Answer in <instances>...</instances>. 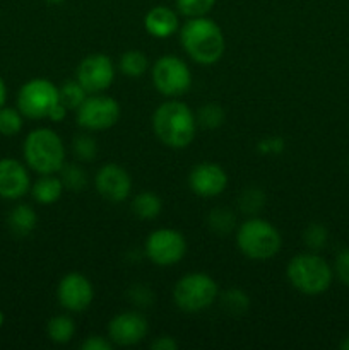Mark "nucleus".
<instances>
[{
  "label": "nucleus",
  "mask_w": 349,
  "mask_h": 350,
  "mask_svg": "<svg viewBox=\"0 0 349 350\" xmlns=\"http://www.w3.org/2000/svg\"><path fill=\"white\" fill-rule=\"evenodd\" d=\"M44 2H47L48 5H60V3H64L65 0H44Z\"/></svg>",
  "instance_id": "nucleus-41"
},
{
  "label": "nucleus",
  "mask_w": 349,
  "mask_h": 350,
  "mask_svg": "<svg viewBox=\"0 0 349 350\" xmlns=\"http://www.w3.org/2000/svg\"><path fill=\"white\" fill-rule=\"evenodd\" d=\"M151 67V62L147 55L140 50H127L120 57L118 68L125 77L140 79L147 74Z\"/></svg>",
  "instance_id": "nucleus-22"
},
{
  "label": "nucleus",
  "mask_w": 349,
  "mask_h": 350,
  "mask_svg": "<svg viewBox=\"0 0 349 350\" xmlns=\"http://www.w3.org/2000/svg\"><path fill=\"white\" fill-rule=\"evenodd\" d=\"M219 304L224 310V313L233 317H242L250 310V297L242 289H229L219 294Z\"/></svg>",
  "instance_id": "nucleus-25"
},
{
  "label": "nucleus",
  "mask_w": 349,
  "mask_h": 350,
  "mask_svg": "<svg viewBox=\"0 0 349 350\" xmlns=\"http://www.w3.org/2000/svg\"><path fill=\"white\" fill-rule=\"evenodd\" d=\"M228 187V174L224 167L216 163H198L188 173V188L197 197H219Z\"/></svg>",
  "instance_id": "nucleus-15"
},
{
  "label": "nucleus",
  "mask_w": 349,
  "mask_h": 350,
  "mask_svg": "<svg viewBox=\"0 0 349 350\" xmlns=\"http://www.w3.org/2000/svg\"><path fill=\"white\" fill-rule=\"evenodd\" d=\"M266 205V193L260 188L250 187L243 190L238 197V208L246 215H257Z\"/></svg>",
  "instance_id": "nucleus-29"
},
{
  "label": "nucleus",
  "mask_w": 349,
  "mask_h": 350,
  "mask_svg": "<svg viewBox=\"0 0 349 350\" xmlns=\"http://www.w3.org/2000/svg\"><path fill=\"white\" fill-rule=\"evenodd\" d=\"M149 334L147 318L140 311H123L115 314L108 323V338L118 347H132L140 344Z\"/></svg>",
  "instance_id": "nucleus-14"
},
{
  "label": "nucleus",
  "mask_w": 349,
  "mask_h": 350,
  "mask_svg": "<svg viewBox=\"0 0 349 350\" xmlns=\"http://www.w3.org/2000/svg\"><path fill=\"white\" fill-rule=\"evenodd\" d=\"M144 29L157 40H168L180 31L177 10L168 5H156L144 16Z\"/></svg>",
  "instance_id": "nucleus-17"
},
{
  "label": "nucleus",
  "mask_w": 349,
  "mask_h": 350,
  "mask_svg": "<svg viewBox=\"0 0 349 350\" xmlns=\"http://www.w3.org/2000/svg\"><path fill=\"white\" fill-rule=\"evenodd\" d=\"M58 103H60L58 85L44 77H34L24 82L17 91L16 98V105L24 118L34 120V122L48 120V115Z\"/></svg>",
  "instance_id": "nucleus-8"
},
{
  "label": "nucleus",
  "mask_w": 349,
  "mask_h": 350,
  "mask_svg": "<svg viewBox=\"0 0 349 350\" xmlns=\"http://www.w3.org/2000/svg\"><path fill=\"white\" fill-rule=\"evenodd\" d=\"M180 44L187 57L202 67L218 64L226 48L221 26L207 16L185 21L180 27Z\"/></svg>",
  "instance_id": "nucleus-1"
},
{
  "label": "nucleus",
  "mask_w": 349,
  "mask_h": 350,
  "mask_svg": "<svg viewBox=\"0 0 349 350\" xmlns=\"http://www.w3.org/2000/svg\"><path fill=\"white\" fill-rule=\"evenodd\" d=\"M3 321H5V317H3V313H2V311H0V328L3 327Z\"/></svg>",
  "instance_id": "nucleus-42"
},
{
  "label": "nucleus",
  "mask_w": 349,
  "mask_h": 350,
  "mask_svg": "<svg viewBox=\"0 0 349 350\" xmlns=\"http://www.w3.org/2000/svg\"><path fill=\"white\" fill-rule=\"evenodd\" d=\"M216 5V0H177V10L187 19L207 16Z\"/></svg>",
  "instance_id": "nucleus-32"
},
{
  "label": "nucleus",
  "mask_w": 349,
  "mask_h": 350,
  "mask_svg": "<svg viewBox=\"0 0 349 350\" xmlns=\"http://www.w3.org/2000/svg\"><path fill=\"white\" fill-rule=\"evenodd\" d=\"M187 239L180 231L161 228L151 232L144 243V255L156 267H173L187 255Z\"/></svg>",
  "instance_id": "nucleus-10"
},
{
  "label": "nucleus",
  "mask_w": 349,
  "mask_h": 350,
  "mask_svg": "<svg viewBox=\"0 0 349 350\" xmlns=\"http://www.w3.org/2000/svg\"><path fill=\"white\" fill-rule=\"evenodd\" d=\"M236 246L243 256L255 262L274 258L283 248V236L272 222L252 215L236 228Z\"/></svg>",
  "instance_id": "nucleus-5"
},
{
  "label": "nucleus",
  "mask_w": 349,
  "mask_h": 350,
  "mask_svg": "<svg viewBox=\"0 0 349 350\" xmlns=\"http://www.w3.org/2000/svg\"><path fill=\"white\" fill-rule=\"evenodd\" d=\"M207 226L212 232L219 236L229 234V232L236 231L238 224H236L235 212L229 211L228 207H216L209 212Z\"/></svg>",
  "instance_id": "nucleus-24"
},
{
  "label": "nucleus",
  "mask_w": 349,
  "mask_h": 350,
  "mask_svg": "<svg viewBox=\"0 0 349 350\" xmlns=\"http://www.w3.org/2000/svg\"><path fill=\"white\" fill-rule=\"evenodd\" d=\"M57 299L67 313H84L94 301V287L84 273L70 272L58 282Z\"/></svg>",
  "instance_id": "nucleus-12"
},
{
  "label": "nucleus",
  "mask_w": 349,
  "mask_h": 350,
  "mask_svg": "<svg viewBox=\"0 0 349 350\" xmlns=\"http://www.w3.org/2000/svg\"><path fill=\"white\" fill-rule=\"evenodd\" d=\"M122 116L120 103L105 92L88 94L81 106L75 109V123L86 132H103L118 123Z\"/></svg>",
  "instance_id": "nucleus-9"
},
{
  "label": "nucleus",
  "mask_w": 349,
  "mask_h": 350,
  "mask_svg": "<svg viewBox=\"0 0 349 350\" xmlns=\"http://www.w3.org/2000/svg\"><path fill=\"white\" fill-rule=\"evenodd\" d=\"M58 96H60V103L68 109V111H75L79 106L84 103V99L88 98V92L77 82V79L74 81H67L58 88Z\"/></svg>",
  "instance_id": "nucleus-28"
},
{
  "label": "nucleus",
  "mask_w": 349,
  "mask_h": 350,
  "mask_svg": "<svg viewBox=\"0 0 349 350\" xmlns=\"http://www.w3.org/2000/svg\"><path fill=\"white\" fill-rule=\"evenodd\" d=\"M195 113L177 98L161 103L153 115V130L163 146L170 149H187L197 133Z\"/></svg>",
  "instance_id": "nucleus-2"
},
{
  "label": "nucleus",
  "mask_w": 349,
  "mask_h": 350,
  "mask_svg": "<svg viewBox=\"0 0 349 350\" xmlns=\"http://www.w3.org/2000/svg\"><path fill=\"white\" fill-rule=\"evenodd\" d=\"M65 156L64 140L48 126L31 130L23 142L24 163L36 174H57L64 167Z\"/></svg>",
  "instance_id": "nucleus-3"
},
{
  "label": "nucleus",
  "mask_w": 349,
  "mask_h": 350,
  "mask_svg": "<svg viewBox=\"0 0 349 350\" xmlns=\"http://www.w3.org/2000/svg\"><path fill=\"white\" fill-rule=\"evenodd\" d=\"M7 224L14 234L27 236L36 229L38 214L31 205L17 204L7 215Z\"/></svg>",
  "instance_id": "nucleus-19"
},
{
  "label": "nucleus",
  "mask_w": 349,
  "mask_h": 350,
  "mask_svg": "<svg viewBox=\"0 0 349 350\" xmlns=\"http://www.w3.org/2000/svg\"><path fill=\"white\" fill-rule=\"evenodd\" d=\"M65 191H84L89 185L88 171L81 166V163H65L64 167L58 171Z\"/></svg>",
  "instance_id": "nucleus-23"
},
{
  "label": "nucleus",
  "mask_w": 349,
  "mask_h": 350,
  "mask_svg": "<svg viewBox=\"0 0 349 350\" xmlns=\"http://www.w3.org/2000/svg\"><path fill=\"white\" fill-rule=\"evenodd\" d=\"M5 101H7V85L5 82H3V79L0 77V108L5 106Z\"/></svg>",
  "instance_id": "nucleus-39"
},
{
  "label": "nucleus",
  "mask_w": 349,
  "mask_h": 350,
  "mask_svg": "<svg viewBox=\"0 0 349 350\" xmlns=\"http://www.w3.org/2000/svg\"><path fill=\"white\" fill-rule=\"evenodd\" d=\"M113 347V342L103 335H89L81 344L82 350H112Z\"/></svg>",
  "instance_id": "nucleus-36"
},
{
  "label": "nucleus",
  "mask_w": 349,
  "mask_h": 350,
  "mask_svg": "<svg viewBox=\"0 0 349 350\" xmlns=\"http://www.w3.org/2000/svg\"><path fill=\"white\" fill-rule=\"evenodd\" d=\"M286 277L293 289L305 296H320L334 282V269L317 252L300 253L287 263Z\"/></svg>",
  "instance_id": "nucleus-4"
},
{
  "label": "nucleus",
  "mask_w": 349,
  "mask_h": 350,
  "mask_svg": "<svg viewBox=\"0 0 349 350\" xmlns=\"http://www.w3.org/2000/svg\"><path fill=\"white\" fill-rule=\"evenodd\" d=\"M195 118H197V125L202 126V129L218 130L224 123L226 113L218 103H205L204 106L197 109Z\"/></svg>",
  "instance_id": "nucleus-27"
},
{
  "label": "nucleus",
  "mask_w": 349,
  "mask_h": 350,
  "mask_svg": "<svg viewBox=\"0 0 349 350\" xmlns=\"http://www.w3.org/2000/svg\"><path fill=\"white\" fill-rule=\"evenodd\" d=\"M24 126V115L19 108H9L3 106L0 108V135L16 137Z\"/></svg>",
  "instance_id": "nucleus-30"
},
{
  "label": "nucleus",
  "mask_w": 349,
  "mask_h": 350,
  "mask_svg": "<svg viewBox=\"0 0 349 350\" xmlns=\"http://www.w3.org/2000/svg\"><path fill=\"white\" fill-rule=\"evenodd\" d=\"M65 188L57 174H38V180L31 183V197L40 205H53L64 195Z\"/></svg>",
  "instance_id": "nucleus-18"
},
{
  "label": "nucleus",
  "mask_w": 349,
  "mask_h": 350,
  "mask_svg": "<svg viewBox=\"0 0 349 350\" xmlns=\"http://www.w3.org/2000/svg\"><path fill=\"white\" fill-rule=\"evenodd\" d=\"M303 241L310 252H322L328 243V229L320 222H311L305 229Z\"/></svg>",
  "instance_id": "nucleus-31"
},
{
  "label": "nucleus",
  "mask_w": 349,
  "mask_h": 350,
  "mask_svg": "<svg viewBox=\"0 0 349 350\" xmlns=\"http://www.w3.org/2000/svg\"><path fill=\"white\" fill-rule=\"evenodd\" d=\"M286 149V140L283 137H267L257 144V150L263 156H276Z\"/></svg>",
  "instance_id": "nucleus-35"
},
{
  "label": "nucleus",
  "mask_w": 349,
  "mask_h": 350,
  "mask_svg": "<svg viewBox=\"0 0 349 350\" xmlns=\"http://www.w3.org/2000/svg\"><path fill=\"white\" fill-rule=\"evenodd\" d=\"M130 207H132L133 215L140 221H154L159 217L163 211V200L154 191H140L132 198Z\"/></svg>",
  "instance_id": "nucleus-20"
},
{
  "label": "nucleus",
  "mask_w": 349,
  "mask_h": 350,
  "mask_svg": "<svg viewBox=\"0 0 349 350\" xmlns=\"http://www.w3.org/2000/svg\"><path fill=\"white\" fill-rule=\"evenodd\" d=\"M94 188L103 200L109 204H122L132 193V178L120 164L108 163L98 170L94 176Z\"/></svg>",
  "instance_id": "nucleus-13"
},
{
  "label": "nucleus",
  "mask_w": 349,
  "mask_h": 350,
  "mask_svg": "<svg viewBox=\"0 0 349 350\" xmlns=\"http://www.w3.org/2000/svg\"><path fill=\"white\" fill-rule=\"evenodd\" d=\"M334 277H337L342 286L349 287V248H342L334 260Z\"/></svg>",
  "instance_id": "nucleus-34"
},
{
  "label": "nucleus",
  "mask_w": 349,
  "mask_h": 350,
  "mask_svg": "<svg viewBox=\"0 0 349 350\" xmlns=\"http://www.w3.org/2000/svg\"><path fill=\"white\" fill-rule=\"evenodd\" d=\"M219 299V286L209 273L192 272L180 277L173 287V303L187 314L209 310Z\"/></svg>",
  "instance_id": "nucleus-6"
},
{
  "label": "nucleus",
  "mask_w": 349,
  "mask_h": 350,
  "mask_svg": "<svg viewBox=\"0 0 349 350\" xmlns=\"http://www.w3.org/2000/svg\"><path fill=\"white\" fill-rule=\"evenodd\" d=\"M116 68L112 58L105 53H92L82 58L75 70V79L88 94H98L112 88Z\"/></svg>",
  "instance_id": "nucleus-11"
},
{
  "label": "nucleus",
  "mask_w": 349,
  "mask_h": 350,
  "mask_svg": "<svg viewBox=\"0 0 349 350\" xmlns=\"http://www.w3.org/2000/svg\"><path fill=\"white\" fill-rule=\"evenodd\" d=\"M67 111H68V109L65 108V106L62 105V103H58V105L55 106L53 109H51L50 115H48V120H50V122H53V123L64 122L65 116H67Z\"/></svg>",
  "instance_id": "nucleus-38"
},
{
  "label": "nucleus",
  "mask_w": 349,
  "mask_h": 350,
  "mask_svg": "<svg viewBox=\"0 0 349 350\" xmlns=\"http://www.w3.org/2000/svg\"><path fill=\"white\" fill-rule=\"evenodd\" d=\"M151 77L156 91L168 99L181 98L192 88V70L183 58L163 55L151 67Z\"/></svg>",
  "instance_id": "nucleus-7"
},
{
  "label": "nucleus",
  "mask_w": 349,
  "mask_h": 350,
  "mask_svg": "<svg viewBox=\"0 0 349 350\" xmlns=\"http://www.w3.org/2000/svg\"><path fill=\"white\" fill-rule=\"evenodd\" d=\"M339 347H341L342 350H349V335H346V337L342 338V342L339 344Z\"/></svg>",
  "instance_id": "nucleus-40"
},
{
  "label": "nucleus",
  "mask_w": 349,
  "mask_h": 350,
  "mask_svg": "<svg viewBox=\"0 0 349 350\" xmlns=\"http://www.w3.org/2000/svg\"><path fill=\"white\" fill-rule=\"evenodd\" d=\"M47 335L53 344L65 345L74 338L75 335V321L70 314H57L50 318L47 323Z\"/></svg>",
  "instance_id": "nucleus-21"
},
{
  "label": "nucleus",
  "mask_w": 349,
  "mask_h": 350,
  "mask_svg": "<svg viewBox=\"0 0 349 350\" xmlns=\"http://www.w3.org/2000/svg\"><path fill=\"white\" fill-rule=\"evenodd\" d=\"M127 296H129L130 304L139 308V310L151 308L154 303V293L147 286H142V284H133L129 293H127Z\"/></svg>",
  "instance_id": "nucleus-33"
},
{
  "label": "nucleus",
  "mask_w": 349,
  "mask_h": 350,
  "mask_svg": "<svg viewBox=\"0 0 349 350\" xmlns=\"http://www.w3.org/2000/svg\"><path fill=\"white\" fill-rule=\"evenodd\" d=\"M72 154L79 163H92L98 157V142L89 133H79L72 139Z\"/></svg>",
  "instance_id": "nucleus-26"
},
{
  "label": "nucleus",
  "mask_w": 349,
  "mask_h": 350,
  "mask_svg": "<svg viewBox=\"0 0 349 350\" xmlns=\"http://www.w3.org/2000/svg\"><path fill=\"white\" fill-rule=\"evenodd\" d=\"M151 349L153 350H177L178 342L174 340L170 335H161V337H156L153 342H151Z\"/></svg>",
  "instance_id": "nucleus-37"
},
{
  "label": "nucleus",
  "mask_w": 349,
  "mask_h": 350,
  "mask_svg": "<svg viewBox=\"0 0 349 350\" xmlns=\"http://www.w3.org/2000/svg\"><path fill=\"white\" fill-rule=\"evenodd\" d=\"M29 167L14 157L0 159V198L21 200L31 190Z\"/></svg>",
  "instance_id": "nucleus-16"
}]
</instances>
